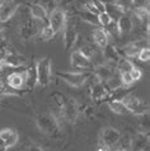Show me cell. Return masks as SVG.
I'll list each match as a JSON object with an SVG mask.
<instances>
[{
  "mask_svg": "<svg viewBox=\"0 0 150 151\" xmlns=\"http://www.w3.org/2000/svg\"><path fill=\"white\" fill-rule=\"evenodd\" d=\"M81 18L83 20H85V22H88L90 24H98V20H97V15L89 13V12H84V13L81 14Z\"/></svg>",
  "mask_w": 150,
  "mask_h": 151,
  "instance_id": "obj_35",
  "label": "cell"
},
{
  "mask_svg": "<svg viewBox=\"0 0 150 151\" xmlns=\"http://www.w3.org/2000/svg\"><path fill=\"white\" fill-rule=\"evenodd\" d=\"M36 124L42 133L47 136H56L60 132L59 121L51 113H42L36 118Z\"/></svg>",
  "mask_w": 150,
  "mask_h": 151,
  "instance_id": "obj_1",
  "label": "cell"
},
{
  "mask_svg": "<svg viewBox=\"0 0 150 151\" xmlns=\"http://www.w3.org/2000/svg\"><path fill=\"white\" fill-rule=\"evenodd\" d=\"M5 41V35H4V31L3 29H0V43H1V42H4Z\"/></svg>",
  "mask_w": 150,
  "mask_h": 151,
  "instance_id": "obj_38",
  "label": "cell"
},
{
  "mask_svg": "<svg viewBox=\"0 0 150 151\" xmlns=\"http://www.w3.org/2000/svg\"><path fill=\"white\" fill-rule=\"evenodd\" d=\"M92 74H93L92 71H66V73H57V76L70 86L80 88L89 80Z\"/></svg>",
  "mask_w": 150,
  "mask_h": 151,
  "instance_id": "obj_3",
  "label": "cell"
},
{
  "mask_svg": "<svg viewBox=\"0 0 150 151\" xmlns=\"http://www.w3.org/2000/svg\"><path fill=\"white\" fill-rule=\"evenodd\" d=\"M92 79H94V83H92L90 85V96L92 99L95 102L99 100H107L110 98V90L107 89L105 83L99 81V79L95 76L94 74H92Z\"/></svg>",
  "mask_w": 150,
  "mask_h": 151,
  "instance_id": "obj_8",
  "label": "cell"
},
{
  "mask_svg": "<svg viewBox=\"0 0 150 151\" xmlns=\"http://www.w3.org/2000/svg\"><path fill=\"white\" fill-rule=\"evenodd\" d=\"M0 29H1V22H0Z\"/></svg>",
  "mask_w": 150,
  "mask_h": 151,
  "instance_id": "obj_40",
  "label": "cell"
},
{
  "mask_svg": "<svg viewBox=\"0 0 150 151\" xmlns=\"http://www.w3.org/2000/svg\"><path fill=\"white\" fill-rule=\"evenodd\" d=\"M137 58H139L141 62H148L150 60V50H149V47L141 48L139 51V53H137Z\"/></svg>",
  "mask_w": 150,
  "mask_h": 151,
  "instance_id": "obj_32",
  "label": "cell"
},
{
  "mask_svg": "<svg viewBox=\"0 0 150 151\" xmlns=\"http://www.w3.org/2000/svg\"><path fill=\"white\" fill-rule=\"evenodd\" d=\"M26 73V86L33 89L37 85V73H36V64H33L30 68L24 70Z\"/></svg>",
  "mask_w": 150,
  "mask_h": 151,
  "instance_id": "obj_22",
  "label": "cell"
},
{
  "mask_svg": "<svg viewBox=\"0 0 150 151\" xmlns=\"http://www.w3.org/2000/svg\"><path fill=\"white\" fill-rule=\"evenodd\" d=\"M130 75H131V78L134 79V81H139L140 79L143 78V71H141L139 68L134 66V69L130 71Z\"/></svg>",
  "mask_w": 150,
  "mask_h": 151,
  "instance_id": "obj_36",
  "label": "cell"
},
{
  "mask_svg": "<svg viewBox=\"0 0 150 151\" xmlns=\"http://www.w3.org/2000/svg\"><path fill=\"white\" fill-rule=\"evenodd\" d=\"M78 41V31L73 24L66 23L64 28V47L66 51L71 50Z\"/></svg>",
  "mask_w": 150,
  "mask_h": 151,
  "instance_id": "obj_12",
  "label": "cell"
},
{
  "mask_svg": "<svg viewBox=\"0 0 150 151\" xmlns=\"http://www.w3.org/2000/svg\"><path fill=\"white\" fill-rule=\"evenodd\" d=\"M140 50L136 47V46L134 43H131V45H128L125 47V55H126L127 57H137V53H139Z\"/></svg>",
  "mask_w": 150,
  "mask_h": 151,
  "instance_id": "obj_29",
  "label": "cell"
},
{
  "mask_svg": "<svg viewBox=\"0 0 150 151\" xmlns=\"http://www.w3.org/2000/svg\"><path fill=\"white\" fill-rule=\"evenodd\" d=\"M26 151H45V150L42 147H40V146H37V145H31Z\"/></svg>",
  "mask_w": 150,
  "mask_h": 151,
  "instance_id": "obj_37",
  "label": "cell"
},
{
  "mask_svg": "<svg viewBox=\"0 0 150 151\" xmlns=\"http://www.w3.org/2000/svg\"><path fill=\"white\" fill-rule=\"evenodd\" d=\"M51 57L46 56L43 58H40L36 62V73H37V85L41 88L48 86L51 81Z\"/></svg>",
  "mask_w": 150,
  "mask_h": 151,
  "instance_id": "obj_2",
  "label": "cell"
},
{
  "mask_svg": "<svg viewBox=\"0 0 150 151\" xmlns=\"http://www.w3.org/2000/svg\"><path fill=\"white\" fill-rule=\"evenodd\" d=\"M43 5V8L46 9V12H47V13L50 14V13H52L53 10H56L57 8V1L56 0H45V3L42 4Z\"/></svg>",
  "mask_w": 150,
  "mask_h": 151,
  "instance_id": "obj_31",
  "label": "cell"
},
{
  "mask_svg": "<svg viewBox=\"0 0 150 151\" xmlns=\"http://www.w3.org/2000/svg\"><path fill=\"white\" fill-rule=\"evenodd\" d=\"M105 31L107 32V35L108 36H112V37H118L120 36V31H118V27H117V22H112L108 24L107 27L103 28Z\"/></svg>",
  "mask_w": 150,
  "mask_h": 151,
  "instance_id": "obj_27",
  "label": "cell"
},
{
  "mask_svg": "<svg viewBox=\"0 0 150 151\" xmlns=\"http://www.w3.org/2000/svg\"><path fill=\"white\" fill-rule=\"evenodd\" d=\"M116 69H113L111 65L108 64H103V65H99L97 66V68L94 69V75L99 79V81L102 83H106L107 80H110V79L112 78V75L115 74Z\"/></svg>",
  "mask_w": 150,
  "mask_h": 151,
  "instance_id": "obj_16",
  "label": "cell"
},
{
  "mask_svg": "<svg viewBox=\"0 0 150 151\" xmlns=\"http://www.w3.org/2000/svg\"><path fill=\"white\" fill-rule=\"evenodd\" d=\"M30 12L32 18H35L37 20H46L48 18V13L46 12V9L43 8L42 4H31L30 6Z\"/></svg>",
  "mask_w": 150,
  "mask_h": 151,
  "instance_id": "obj_19",
  "label": "cell"
},
{
  "mask_svg": "<svg viewBox=\"0 0 150 151\" xmlns=\"http://www.w3.org/2000/svg\"><path fill=\"white\" fill-rule=\"evenodd\" d=\"M8 86L14 90H19L26 86V73H19V71H13L6 76Z\"/></svg>",
  "mask_w": 150,
  "mask_h": 151,
  "instance_id": "obj_13",
  "label": "cell"
},
{
  "mask_svg": "<svg viewBox=\"0 0 150 151\" xmlns=\"http://www.w3.org/2000/svg\"><path fill=\"white\" fill-rule=\"evenodd\" d=\"M97 20H98V26L102 27V28L107 27L108 24L112 22L111 18L108 17V14L106 13V12H102V13H99V14L97 15Z\"/></svg>",
  "mask_w": 150,
  "mask_h": 151,
  "instance_id": "obj_28",
  "label": "cell"
},
{
  "mask_svg": "<svg viewBox=\"0 0 150 151\" xmlns=\"http://www.w3.org/2000/svg\"><path fill=\"white\" fill-rule=\"evenodd\" d=\"M134 14L143 23L145 22L146 24H149V8L148 6H144V5L134 6Z\"/></svg>",
  "mask_w": 150,
  "mask_h": 151,
  "instance_id": "obj_24",
  "label": "cell"
},
{
  "mask_svg": "<svg viewBox=\"0 0 150 151\" xmlns=\"http://www.w3.org/2000/svg\"><path fill=\"white\" fill-rule=\"evenodd\" d=\"M102 55H103V57H105V61L108 62V65L110 64L116 65L121 60V53L117 50V47L113 46V45H110V43L102 50Z\"/></svg>",
  "mask_w": 150,
  "mask_h": 151,
  "instance_id": "obj_14",
  "label": "cell"
},
{
  "mask_svg": "<svg viewBox=\"0 0 150 151\" xmlns=\"http://www.w3.org/2000/svg\"><path fill=\"white\" fill-rule=\"evenodd\" d=\"M93 41H94V43L98 46L99 48H105L106 46L110 43V36L107 35V32L103 29L102 27H97L93 31Z\"/></svg>",
  "mask_w": 150,
  "mask_h": 151,
  "instance_id": "obj_17",
  "label": "cell"
},
{
  "mask_svg": "<svg viewBox=\"0 0 150 151\" xmlns=\"http://www.w3.org/2000/svg\"><path fill=\"white\" fill-rule=\"evenodd\" d=\"M55 36H56L55 31H53L48 24H46V26L42 27V29H41V38H42L43 41H51Z\"/></svg>",
  "mask_w": 150,
  "mask_h": 151,
  "instance_id": "obj_26",
  "label": "cell"
},
{
  "mask_svg": "<svg viewBox=\"0 0 150 151\" xmlns=\"http://www.w3.org/2000/svg\"><path fill=\"white\" fill-rule=\"evenodd\" d=\"M19 135L14 128H3L0 129V146L4 149H9L18 142Z\"/></svg>",
  "mask_w": 150,
  "mask_h": 151,
  "instance_id": "obj_10",
  "label": "cell"
},
{
  "mask_svg": "<svg viewBox=\"0 0 150 151\" xmlns=\"http://www.w3.org/2000/svg\"><path fill=\"white\" fill-rule=\"evenodd\" d=\"M0 151H5V149H4L3 146H0Z\"/></svg>",
  "mask_w": 150,
  "mask_h": 151,
  "instance_id": "obj_39",
  "label": "cell"
},
{
  "mask_svg": "<svg viewBox=\"0 0 150 151\" xmlns=\"http://www.w3.org/2000/svg\"><path fill=\"white\" fill-rule=\"evenodd\" d=\"M3 61H4V64L6 65V68H13V69L20 68L22 64H23V60L18 55H17L14 51H12V52L8 53V55L3 58Z\"/></svg>",
  "mask_w": 150,
  "mask_h": 151,
  "instance_id": "obj_23",
  "label": "cell"
},
{
  "mask_svg": "<svg viewBox=\"0 0 150 151\" xmlns=\"http://www.w3.org/2000/svg\"><path fill=\"white\" fill-rule=\"evenodd\" d=\"M70 64L74 69L76 70H81V71H90L93 69V65H92L90 60L87 56H84L83 53L79 51V50H75L71 52V56H70Z\"/></svg>",
  "mask_w": 150,
  "mask_h": 151,
  "instance_id": "obj_9",
  "label": "cell"
},
{
  "mask_svg": "<svg viewBox=\"0 0 150 151\" xmlns=\"http://www.w3.org/2000/svg\"><path fill=\"white\" fill-rule=\"evenodd\" d=\"M116 4L122 8L123 10H127L130 8L135 6V0H116Z\"/></svg>",
  "mask_w": 150,
  "mask_h": 151,
  "instance_id": "obj_34",
  "label": "cell"
},
{
  "mask_svg": "<svg viewBox=\"0 0 150 151\" xmlns=\"http://www.w3.org/2000/svg\"><path fill=\"white\" fill-rule=\"evenodd\" d=\"M117 27H118L120 35H128L132 31V28H134V22H132L131 17L125 13L117 20Z\"/></svg>",
  "mask_w": 150,
  "mask_h": 151,
  "instance_id": "obj_18",
  "label": "cell"
},
{
  "mask_svg": "<svg viewBox=\"0 0 150 151\" xmlns=\"http://www.w3.org/2000/svg\"><path fill=\"white\" fill-rule=\"evenodd\" d=\"M66 23H68V15H66V12L61 9V8H57L56 10H53L52 13L48 14L47 24L55 31V33L64 31Z\"/></svg>",
  "mask_w": 150,
  "mask_h": 151,
  "instance_id": "obj_6",
  "label": "cell"
},
{
  "mask_svg": "<svg viewBox=\"0 0 150 151\" xmlns=\"http://www.w3.org/2000/svg\"><path fill=\"white\" fill-rule=\"evenodd\" d=\"M37 31H38V27L35 23H32L31 20H28L20 27V37L23 40H30L36 35Z\"/></svg>",
  "mask_w": 150,
  "mask_h": 151,
  "instance_id": "obj_21",
  "label": "cell"
},
{
  "mask_svg": "<svg viewBox=\"0 0 150 151\" xmlns=\"http://www.w3.org/2000/svg\"><path fill=\"white\" fill-rule=\"evenodd\" d=\"M137 117H140V126H141L143 132L148 133V131H149V113H144V114H140Z\"/></svg>",
  "mask_w": 150,
  "mask_h": 151,
  "instance_id": "obj_30",
  "label": "cell"
},
{
  "mask_svg": "<svg viewBox=\"0 0 150 151\" xmlns=\"http://www.w3.org/2000/svg\"><path fill=\"white\" fill-rule=\"evenodd\" d=\"M107 106H108V108L113 112V113H116V114H120V116H126V114H128V112L127 111V108L125 107V104L121 102V100H116V99H108L107 100Z\"/></svg>",
  "mask_w": 150,
  "mask_h": 151,
  "instance_id": "obj_20",
  "label": "cell"
},
{
  "mask_svg": "<svg viewBox=\"0 0 150 151\" xmlns=\"http://www.w3.org/2000/svg\"><path fill=\"white\" fill-rule=\"evenodd\" d=\"M121 132L115 127H106L101 131V136H99V141H101V146L103 149H115L117 144L120 142Z\"/></svg>",
  "mask_w": 150,
  "mask_h": 151,
  "instance_id": "obj_5",
  "label": "cell"
},
{
  "mask_svg": "<svg viewBox=\"0 0 150 151\" xmlns=\"http://www.w3.org/2000/svg\"><path fill=\"white\" fill-rule=\"evenodd\" d=\"M61 116L64 117L65 121H68L70 123H74L78 119L79 116V104L75 99L73 98H66L64 106L61 107Z\"/></svg>",
  "mask_w": 150,
  "mask_h": 151,
  "instance_id": "obj_7",
  "label": "cell"
},
{
  "mask_svg": "<svg viewBox=\"0 0 150 151\" xmlns=\"http://www.w3.org/2000/svg\"><path fill=\"white\" fill-rule=\"evenodd\" d=\"M56 1H57V0H56Z\"/></svg>",
  "mask_w": 150,
  "mask_h": 151,
  "instance_id": "obj_42",
  "label": "cell"
},
{
  "mask_svg": "<svg viewBox=\"0 0 150 151\" xmlns=\"http://www.w3.org/2000/svg\"><path fill=\"white\" fill-rule=\"evenodd\" d=\"M134 66L135 65L132 64L131 60L121 57V60L117 62V64H116V70H117L120 74H122V73H130V71L134 69Z\"/></svg>",
  "mask_w": 150,
  "mask_h": 151,
  "instance_id": "obj_25",
  "label": "cell"
},
{
  "mask_svg": "<svg viewBox=\"0 0 150 151\" xmlns=\"http://www.w3.org/2000/svg\"><path fill=\"white\" fill-rule=\"evenodd\" d=\"M103 8H105V12L108 14V17L111 18V20H113V22H117L121 17L126 13V10H123L122 8L118 6L116 3L103 1Z\"/></svg>",
  "mask_w": 150,
  "mask_h": 151,
  "instance_id": "obj_15",
  "label": "cell"
},
{
  "mask_svg": "<svg viewBox=\"0 0 150 151\" xmlns=\"http://www.w3.org/2000/svg\"><path fill=\"white\" fill-rule=\"evenodd\" d=\"M99 151H103V150H99Z\"/></svg>",
  "mask_w": 150,
  "mask_h": 151,
  "instance_id": "obj_41",
  "label": "cell"
},
{
  "mask_svg": "<svg viewBox=\"0 0 150 151\" xmlns=\"http://www.w3.org/2000/svg\"><path fill=\"white\" fill-rule=\"evenodd\" d=\"M120 78H121V83H122L123 86H130V85H132V84L135 83L134 79L131 78L130 73H122V74H120Z\"/></svg>",
  "mask_w": 150,
  "mask_h": 151,
  "instance_id": "obj_33",
  "label": "cell"
},
{
  "mask_svg": "<svg viewBox=\"0 0 150 151\" xmlns=\"http://www.w3.org/2000/svg\"><path fill=\"white\" fill-rule=\"evenodd\" d=\"M17 9H18V4L14 0H6V1L0 3V22H8L15 14Z\"/></svg>",
  "mask_w": 150,
  "mask_h": 151,
  "instance_id": "obj_11",
  "label": "cell"
},
{
  "mask_svg": "<svg viewBox=\"0 0 150 151\" xmlns=\"http://www.w3.org/2000/svg\"><path fill=\"white\" fill-rule=\"evenodd\" d=\"M121 102L125 104V107L127 108V111L130 113H134L135 116H140L144 113H149V106L144 99L139 98L134 94L128 93L127 95H125Z\"/></svg>",
  "mask_w": 150,
  "mask_h": 151,
  "instance_id": "obj_4",
  "label": "cell"
}]
</instances>
